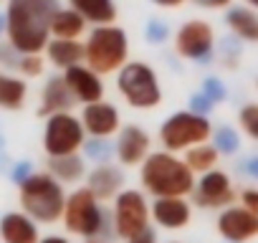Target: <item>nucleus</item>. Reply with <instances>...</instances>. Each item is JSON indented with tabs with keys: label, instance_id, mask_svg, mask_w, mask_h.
I'll use <instances>...</instances> for the list:
<instances>
[{
	"label": "nucleus",
	"instance_id": "9",
	"mask_svg": "<svg viewBox=\"0 0 258 243\" xmlns=\"http://www.w3.org/2000/svg\"><path fill=\"white\" fill-rule=\"evenodd\" d=\"M84 140H86L84 125L74 111H56V114L46 116V125H43V152H46V157L81 152Z\"/></svg>",
	"mask_w": 258,
	"mask_h": 243
},
{
	"label": "nucleus",
	"instance_id": "18",
	"mask_svg": "<svg viewBox=\"0 0 258 243\" xmlns=\"http://www.w3.org/2000/svg\"><path fill=\"white\" fill-rule=\"evenodd\" d=\"M0 240L3 243H38V223L23 210H11L0 218Z\"/></svg>",
	"mask_w": 258,
	"mask_h": 243
},
{
	"label": "nucleus",
	"instance_id": "42",
	"mask_svg": "<svg viewBox=\"0 0 258 243\" xmlns=\"http://www.w3.org/2000/svg\"><path fill=\"white\" fill-rule=\"evenodd\" d=\"M245 6L253 8V11H258V0H245Z\"/></svg>",
	"mask_w": 258,
	"mask_h": 243
},
{
	"label": "nucleus",
	"instance_id": "30",
	"mask_svg": "<svg viewBox=\"0 0 258 243\" xmlns=\"http://www.w3.org/2000/svg\"><path fill=\"white\" fill-rule=\"evenodd\" d=\"M238 122L248 137L258 140V104H245L238 114Z\"/></svg>",
	"mask_w": 258,
	"mask_h": 243
},
{
	"label": "nucleus",
	"instance_id": "25",
	"mask_svg": "<svg viewBox=\"0 0 258 243\" xmlns=\"http://www.w3.org/2000/svg\"><path fill=\"white\" fill-rule=\"evenodd\" d=\"M225 23L238 38L258 43V13L253 8H230Z\"/></svg>",
	"mask_w": 258,
	"mask_h": 243
},
{
	"label": "nucleus",
	"instance_id": "22",
	"mask_svg": "<svg viewBox=\"0 0 258 243\" xmlns=\"http://www.w3.org/2000/svg\"><path fill=\"white\" fill-rule=\"evenodd\" d=\"M28 99V81L0 69V111H21Z\"/></svg>",
	"mask_w": 258,
	"mask_h": 243
},
{
	"label": "nucleus",
	"instance_id": "20",
	"mask_svg": "<svg viewBox=\"0 0 258 243\" xmlns=\"http://www.w3.org/2000/svg\"><path fill=\"white\" fill-rule=\"evenodd\" d=\"M43 58L53 69L66 71L84 61V41L81 38H48L43 48Z\"/></svg>",
	"mask_w": 258,
	"mask_h": 243
},
{
	"label": "nucleus",
	"instance_id": "27",
	"mask_svg": "<svg viewBox=\"0 0 258 243\" xmlns=\"http://www.w3.org/2000/svg\"><path fill=\"white\" fill-rule=\"evenodd\" d=\"M81 155L84 160H91V162H111L114 157V142L106 140V137H86L84 145H81Z\"/></svg>",
	"mask_w": 258,
	"mask_h": 243
},
{
	"label": "nucleus",
	"instance_id": "39",
	"mask_svg": "<svg viewBox=\"0 0 258 243\" xmlns=\"http://www.w3.org/2000/svg\"><path fill=\"white\" fill-rule=\"evenodd\" d=\"M38 243H71L66 235H58V233H51V235H41Z\"/></svg>",
	"mask_w": 258,
	"mask_h": 243
},
{
	"label": "nucleus",
	"instance_id": "14",
	"mask_svg": "<svg viewBox=\"0 0 258 243\" xmlns=\"http://www.w3.org/2000/svg\"><path fill=\"white\" fill-rule=\"evenodd\" d=\"M150 220L162 230H182L192 220V208L182 195L155 198L150 203Z\"/></svg>",
	"mask_w": 258,
	"mask_h": 243
},
{
	"label": "nucleus",
	"instance_id": "33",
	"mask_svg": "<svg viewBox=\"0 0 258 243\" xmlns=\"http://www.w3.org/2000/svg\"><path fill=\"white\" fill-rule=\"evenodd\" d=\"M203 94H205L213 104H218V101H223V99H225V86H223L218 79H213V76H210V79H205V81H203Z\"/></svg>",
	"mask_w": 258,
	"mask_h": 243
},
{
	"label": "nucleus",
	"instance_id": "3",
	"mask_svg": "<svg viewBox=\"0 0 258 243\" xmlns=\"http://www.w3.org/2000/svg\"><path fill=\"white\" fill-rule=\"evenodd\" d=\"M58 223H63V228L79 238H101L106 243L109 238H116L111 225V210H106L104 203H99L86 185L66 193V203Z\"/></svg>",
	"mask_w": 258,
	"mask_h": 243
},
{
	"label": "nucleus",
	"instance_id": "37",
	"mask_svg": "<svg viewBox=\"0 0 258 243\" xmlns=\"http://www.w3.org/2000/svg\"><path fill=\"white\" fill-rule=\"evenodd\" d=\"M240 203H243V208H248V210L258 213V190L245 188V190L240 193Z\"/></svg>",
	"mask_w": 258,
	"mask_h": 243
},
{
	"label": "nucleus",
	"instance_id": "29",
	"mask_svg": "<svg viewBox=\"0 0 258 243\" xmlns=\"http://www.w3.org/2000/svg\"><path fill=\"white\" fill-rule=\"evenodd\" d=\"M220 155H233V152H238V147H240V140H238V135L230 130V127H220L218 132H215V145H213Z\"/></svg>",
	"mask_w": 258,
	"mask_h": 243
},
{
	"label": "nucleus",
	"instance_id": "44",
	"mask_svg": "<svg viewBox=\"0 0 258 243\" xmlns=\"http://www.w3.org/2000/svg\"><path fill=\"white\" fill-rule=\"evenodd\" d=\"M170 243H177V240H170Z\"/></svg>",
	"mask_w": 258,
	"mask_h": 243
},
{
	"label": "nucleus",
	"instance_id": "5",
	"mask_svg": "<svg viewBox=\"0 0 258 243\" xmlns=\"http://www.w3.org/2000/svg\"><path fill=\"white\" fill-rule=\"evenodd\" d=\"M129 61V36L116 23L94 26L84 41V64L99 76L116 74Z\"/></svg>",
	"mask_w": 258,
	"mask_h": 243
},
{
	"label": "nucleus",
	"instance_id": "43",
	"mask_svg": "<svg viewBox=\"0 0 258 243\" xmlns=\"http://www.w3.org/2000/svg\"><path fill=\"white\" fill-rule=\"evenodd\" d=\"M84 243H106V240H101V238H84Z\"/></svg>",
	"mask_w": 258,
	"mask_h": 243
},
{
	"label": "nucleus",
	"instance_id": "12",
	"mask_svg": "<svg viewBox=\"0 0 258 243\" xmlns=\"http://www.w3.org/2000/svg\"><path fill=\"white\" fill-rule=\"evenodd\" d=\"M190 195L200 208H225L235 200V190L230 185V177L215 167L203 172L200 180H195Z\"/></svg>",
	"mask_w": 258,
	"mask_h": 243
},
{
	"label": "nucleus",
	"instance_id": "11",
	"mask_svg": "<svg viewBox=\"0 0 258 243\" xmlns=\"http://www.w3.org/2000/svg\"><path fill=\"white\" fill-rule=\"evenodd\" d=\"M152 152V140L140 125H121L114 135V157L121 167H140Z\"/></svg>",
	"mask_w": 258,
	"mask_h": 243
},
{
	"label": "nucleus",
	"instance_id": "26",
	"mask_svg": "<svg viewBox=\"0 0 258 243\" xmlns=\"http://www.w3.org/2000/svg\"><path fill=\"white\" fill-rule=\"evenodd\" d=\"M218 157H220V152H218L213 145L200 142V145L187 147L182 160H185V165H187L195 175H203V172H208V170H213V167L218 165Z\"/></svg>",
	"mask_w": 258,
	"mask_h": 243
},
{
	"label": "nucleus",
	"instance_id": "40",
	"mask_svg": "<svg viewBox=\"0 0 258 243\" xmlns=\"http://www.w3.org/2000/svg\"><path fill=\"white\" fill-rule=\"evenodd\" d=\"M152 3L160 6V8H170V11H172V8H180L185 0H152Z\"/></svg>",
	"mask_w": 258,
	"mask_h": 243
},
{
	"label": "nucleus",
	"instance_id": "7",
	"mask_svg": "<svg viewBox=\"0 0 258 243\" xmlns=\"http://www.w3.org/2000/svg\"><path fill=\"white\" fill-rule=\"evenodd\" d=\"M213 135V127L205 114H198L192 109H185V111H175L170 114L162 127H160V145L162 150H170L175 155L185 152L187 147L192 145H200V142H208Z\"/></svg>",
	"mask_w": 258,
	"mask_h": 243
},
{
	"label": "nucleus",
	"instance_id": "8",
	"mask_svg": "<svg viewBox=\"0 0 258 243\" xmlns=\"http://www.w3.org/2000/svg\"><path fill=\"white\" fill-rule=\"evenodd\" d=\"M111 225H114V235L119 240L152 225L147 193L137 190V188H121L111 200Z\"/></svg>",
	"mask_w": 258,
	"mask_h": 243
},
{
	"label": "nucleus",
	"instance_id": "24",
	"mask_svg": "<svg viewBox=\"0 0 258 243\" xmlns=\"http://www.w3.org/2000/svg\"><path fill=\"white\" fill-rule=\"evenodd\" d=\"M86 28H89V23L71 6L56 8V13L51 16V26H48L51 38H84Z\"/></svg>",
	"mask_w": 258,
	"mask_h": 243
},
{
	"label": "nucleus",
	"instance_id": "4",
	"mask_svg": "<svg viewBox=\"0 0 258 243\" xmlns=\"http://www.w3.org/2000/svg\"><path fill=\"white\" fill-rule=\"evenodd\" d=\"M18 203L21 210L31 215L38 225H53L61 220L66 190L51 172L33 170L23 183H18Z\"/></svg>",
	"mask_w": 258,
	"mask_h": 243
},
{
	"label": "nucleus",
	"instance_id": "36",
	"mask_svg": "<svg viewBox=\"0 0 258 243\" xmlns=\"http://www.w3.org/2000/svg\"><path fill=\"white\" fill-rule=\"evenodd\" d=\"M121 243H157V233H155L152 225H147L145 230H140V233H135V235L124 238Z\"/></svg>",
	"mask_w": 258,
	"mask_h": 243
},
{
	"label": "nucleus",
	"instance_id": "16",
	"mask_svg": "<svg viewBox=\"0 0 258 243\" xmlns=\"http://www.w3.org/2000/svg\"><path fill=\"white\" fill-rule=\"evenodd\" d=\"M63 79H66V86L71 89L76 104H89V101H99L104 99V76H99L94 69H89L84 61L66 69L63 71Z\"/></svg>",
	"mask_w": 258,
	"mask_h": 243
},
{
	"label": "nucleus",
	"instance_id": "32",
	"mask_svg": "<svg viewBox=\"0 0 258 243\" xmlns=\"http://www.w3.org/2000/svg\"><path fill=\"white\" fill-rule=\"evenodd\" d=\"M18 56H21V53H18L8 41H0V69H3V71H16Z\"/></svg>",
	"mask_w": 258,
	"mask_h": 243
},
{
	"label": "nucleus",
	"instance_id": "1",
	"mask_svg": "<svg viewBox=\"0 0 258 243\" xmlns=\"http://www.w3.org/2000/svg\"><path fill=\"white\" fill-rule=\"evenodd\" d=\"M58 0H8L6 6V41L18 53H43L51 38V16Z\"/></svg>",
	"mask_w": 258,
	"mask_h": 243
},
{
	"label": "nucleus",
	"instance_id": "15",
	"mask_svg": "<svg viewBox=\"0 0 258 243\" xmlns=\"http://www.w3.org/2000/svg\"><path fill=\"white\" fill-rule=\"evenodd\" d=\"M218 233L228 243H245L258 235V213L243 205H225L218 218Z\"/></svg>",
	"mask_w": 258,
	"mask_h": 243
},
{
	"label": "nucleus",
	"instance_id": "35",
	"mask_svg": "<svg viewBox=\"0 0 258 243\" xmlns=\"http://www.w3.org/2000/svg\"><path fill=\"white\" fill-rule=\"evenodd\" d=\"M190 109H192V111H198V114H205V116H208V111L213 109V101H210L203 91H198V94H192V96H190Z\"/></svg>",
	"mask_w": 258,
	"mask_h": 243
},
{
	"label": "nucleus",
	"instance_id": "2",
	"mask_svg": "<svg viewBox=\"0 0 258 243\" xmlns=\"http://www.w3.org/2000/svg\"><path fill=\"white\" fill-rule=\"evenodd\" d=\"M140 185L152 198H167V195L187 198L192 193V185H195V172L175 152L157 150V152H150L142 160Z\"/></svg>",
	"mask_w": 258,
	"mask_h": 243
},
{
	"label": "nucleus",
	"instance_id": "34",
	"mask_svg": "<svg viewBox=\"0 0 258 243\" xmlns=\"http://www.w3.org/2000/svg\"><path fill=\"white\" fill-rule=\"evenodd\" d=\"M31 172H33V162H31V160L13 162V167H11V177H13V183H16V185H18V183H23Z\"/></svg>",
	"mask_w": 258,
	"mask_h": 243
},
{
	"label": "nucleus",
	"instance_id": "13",
	"mask_svg": "<svg viewBox=\"0 0 258 243\" xmlns=\"http://www.w3.org/2000/svg\"><path fill=\"white\" fill-rule=\"evenodd\" d=\"M81 125H84V132L86 137H106L111 140L119 127H121V114L114 104L99 99V101H89V104H81Z\"/></svg>",
	"mask_w": 258,
	"mask_h": 243
},
{
	"label": "nucleus",
	"instance_id": "19",
	"mask_svg": "<svg viewBox=\"0 0 258 243\" xmlns=\"http://www.w3.org/2000/svg\"><path fill=\"white\" fill-rule=\"evenodd\" d=\"M76 106V99L71 94V89L66 86L63 74H53L46 79L43 91H41V104H38V114L46 119L48 114L56 111H71Z\"/></svg>",
	"mask_w": 258,
	"mask_h": 243
},
{
	"label": "nucleus",
	"instance_id": "10",
	"mask_svg": "<svg viewBox=\"0 0 258 243\" xmlns=\"http://www.w3.org/2000/svg\"><path fill=\"white\" fill-rule=\"evenodd\" d=\"M213 46H215V31L208 21L192 18V21L182 23L175 33V51H177V56H182L187 61L208 64L213 56Z\"/></svg>",
	"mask_w": 258,
	"mask_h": 243
},
{
	"label": "nucleus",
	"instance_id": "21",
	"mask_svg": "<svg viewBox=\"0 0 258 243\" xmlns=\"http://www.w3.org/2000/svg\"><path fill=\"white\" fill-rule=\"evenodd\" d=\"M46 172H51L61 185H79L86 177V160L81 152L58 155L46 160Z\"/></svg>",
	"mask_w": 258,
	"mask_h": 243
},
{
	"label": "nucleus",
	"instance_id": "28",
	"mask_svg": "<svg viewBox=\"0 0 258 243\" xmlns=\"http://www.w3.org/2000/svg\"><path fill=\"white\" fill-rule=\"evenodd\" d=\"M16 71H18V76H23V79H38V76H43V71H46V58H43V53H21Z\"/></svg>",
	"mask_w": 258,
	"mask_h": 243
},
{
	"label": "nucleus",
	"instance_id": "38",
	"mask_svg": "<svg viewBox=\"0 0 258 243\" xmlns=\"http://www.w3.org/2000/svg\"><path fill=\"white\" fill-rule=\"evenodd\" d=\"M195 3L203 6V8L215 11V8H228V6H230V0H195Z\"/></svg>",
	"mask_w": 258,
	"mask_h": 243
},
{
	"label": "nucleus",
	"instance_id": "31",
	"mask_svg": "<svg viewBox=\"0 0 258 243\" xmlns=\"http://www.w3.org/2000/svg\"><path fill=\"white\" fill-rule=\"evenodd\" d=\"M145 38H147L150 43H165V41L170 38V26H167L165 21L152 18V21L147 23V28H145Z\"/></svg>",
	"mask_w": 258,
	"mask_h": 243
},
{
	"label": "nucleus",
	"instance_id": "6",
	"mask_svg": "<svg viewBox=\"0 0 258 243\" xmlns=\"http://www.w3.org/2000/svg\"><path fill=\"white\" fill-rule=\"evenodd\" d=\"M119 96L140 111H150L162 104V84L157 71L145 61H126L116 74Z\"/></svg>",
	"mask_w": 258,
	"mask_h": 243
},
{
	"label": "nucleus",
	"instance_id": "23",
	"mask_svg": "<svg viewBox=\"0 0 258 243\" xmlns=\"http://www.w3.org/2000/svg\"><path fill=\"white\" fill-rule=\"evenodd\" d=\"M69 6H71L89 26L116 23V16H119L114 0H69Z\"/></svg>",
	"mask_w": 258,
	"mask_h": 243
},
{
	"label": "nucleus",
	"instance_id": "17",
	"mask_svg": "<svg viewBox=\"0 0 258 243\" xmlns=\"http://www.w3.org/2000/svg\"><path fill=\"white\" fill-rule=\"evenodd\" d=\"M86 188L99 203H111L114 195L124 188V172L111 162H99L91 170H86Z\"/></svg>",
	"mask_w": 258,
	"mask_h": 243
},
{
	"label": "nucleus",
	"instance_id": "41",
	"mask_svg": "<svg viewBox=\"0 0 258 243\" xmlns=\"http://www.w3.org/2000/svg\"><path fill=\"white\" fill-rule=\"evenodd\" d=\"M245 172H248L250 177H255V180H258V157H255V160H248V165H245Z\"/></svg>",
	"mask_w": 258,
	"mask_h": 243
}]
</instances>
